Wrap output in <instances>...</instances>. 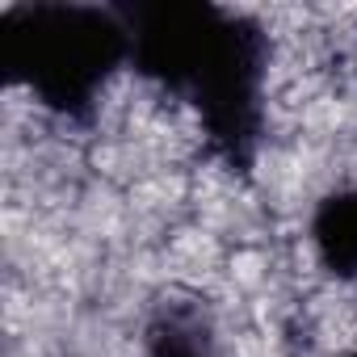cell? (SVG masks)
Here are the masks:
<instances>
[{"instance_id": "obj_1", "label": "cell", "mask_w": 357, "mask_h": 357, "mask_svg": "<svg viewBox=\"0 0 357 357\" xmlns=\"http://www.w3.org/2000/svg\"><path fill=\"white\" fill-rule=\"evenodd\" d=\"M130 59L151 80L185 93L231 151L257 135L265 43L244 17L206 5H155L126 17Z\"/></svg>"}, {"instance_id": "obj_2", "label": "cell", "mask_w": 357, "mask_h": 357, "mask_svg": "<svg viewBox=\"0 0 357 357\" xmlns=\"http://www.w3.org/2000/svg\"><path fill=\"white\" fill-rule=\"evenodd\" d=\"M130 55L126 17L84 5H34L5 13V63L51 109L80 114Z\"/></svg>"}, {"instance_id": "obj_3", "label": "cell", "mask_w": 357, "mask_h": 357, "mask_svg": "<svg viewBox=\"0 0 357 357\" xmlns=\"http://www.w3.org/2000/svg\"><path fill=\"white\" fill-rule=\"evenodd\" d=\"M311 244L336 278H357V190H340L319 202Z\"/></svg>"}, {"instance_id": "obj_4", "label": "cell", "mask_w": 357, "mask_h": 357, "mask_svg": "<svg viewBox=\"0 0 357 357\" xmlns=\"http://www.w3.org/2000/svg\"><path fill=\"white\" fill-rule=\"evenodd\" d=\"M353 357H357V353H353Z\"/></svg>"}]
</instances>
